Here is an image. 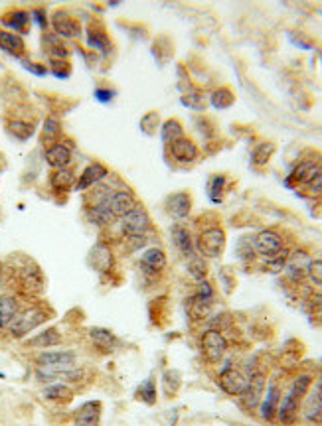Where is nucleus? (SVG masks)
<instances>
[{"instance_id":"obj_3","label":"nucleus","mask_w":322,"mask_h":426,"mask_svg":"<svg viewBox=\"0 0 322 426\" xmlns=\"http://www.w3.org/2000/svg\"><path fill=\"white\" fill-rule=\"evenodd\" d=\"M119 225H121V235H123L130 251L146 247L148 235L152 231V221L148 217V211L145 207L139 205L137 209H133L129 215H125L123 220L119 221Z\"/></svg>"},{"instance_id":"obj_48","label":"nucleus","mask_w":322,"mask_h":426,"mask_svg":"<svg viewBox=\"0 0 322 426\" xmlns=\"http://www.w3.org/2000/svg\"><path fill=\"white\" fill-rule=\"evenodd\" d=\"M22 65H24L28 71L36 73V75H46V73H48V69H46L44 65H32V62H22Z\"/></svg>"},{"instance_id":"obj_10","label":"nucleus","mask_w":322,"mask_h":426,"mask_svg":"<svg viewBox=\"0 0 322 426\" xmlns=\"http://www.w3.org/2000/svg\"><path fill=\"white\" fill-rule=\"evenodd\" d=\"M103 200L115 220H123L133 209L139 207V200L130 189H115V191H109Z\"/></svg>"},{"instance_id":"obj_20","label":"nucleus","mask_w":322,"mask_h":426,"mask_svg":"<svg viewBox=\"0 0 322 426\" xmlns=\"http://www.w3.org/2000/svg\"><path fill=\"white\" fill-rule=\"evenodd\" d=\"M89 340H91V344H93L97 351H101V353H113L121 347L119 338L107 328H91L89 330Z\"/></svg>"},{"instance_id":"obj_47","label":"nucleus","mask_w":322,"mask_h":426,"mask_svg":"<svg viewBox=\"0 0 322 426\" xmlns=\"http://www.w3.org/2000/svg\"><path fill=\"white\" fill-rule=\"evenodd\" d=\"M95 99L101 103H111L115 99V91L113 89H97Z\"/></svg>"},{"instance_id":"obj_8","label":"nucleus","mask_w":322,"mask_h":426,"mask_svg":"<svg viewBox=\"0 0 322 426\" xmlns=\"http://www.w3.org/2000/svg\"><path fill=\"white\" fill-rule=\"evenodd\" d=\"M46 320H48V312H44L40 306H30V308H26L18 314V318L10 324L8 330L14 338H24L30 331L36 330L38 326H42Z\"/></svg>"},{"instance_id":"obj_49","label":"nucleus","mask_w":322,"mask_h":426,"mask_svg":"<svg viewBox=\"0 0 322 426\" xmlns=\"http://www.w3.org/2000/svg\"><path fill=\"white\" fill-rule=\"evenodd\" d=\"M34 18L38 20V24H40L42 28H46V18H44V12H42V10H36V12H34Z\"/></svg>"},{"instance_id":"obj_16","label":"nucleus","mask_w":322,"mask_h":426,"mask_svg":"<svg viewBox=\"0 0 322 426\" xmlns=\"http://www.w3.org/2000/svg\"><path fill=\"white\" fill-rule=\"evenodd\" d=\"M168 150H170V156L174 158L180 164H194L198 158H200V148L198 144L188 139V137H182L172 144H168Z\"/></svg>"},{"instance_id":"obj_32","label":"nucleus","mask_w":322,"mask_h":426,"mask_svg":"<svg viewBox=\"0 0 322 426\" xmlns=\"http://www.w3.org/2000/svg\"><path fill=\"white\" fill-rule=\"evenodd\" d=\"M211 306H214V302L202 300L200 296L194 294L192 298L188 300V316L192 318L194 322H204L211 314Z\"/></svg>"},{"instance_id":"obj_36","label":"nucleus","mask_w":322,"mask_h":426,"mask_svg":"<svg viewBox=\"0 0 322 426\" xmlns=\"http://www.w3.org/2000/svg\"><path fill=\"white\" fill-rule=\"evenodd\" d=\"M135 394H137L139 401H143V403L148 405V407L157 405V381H154V377L145 379V381L139 385V389L135 391Z\"/></svg>"},{"instance_id":"obj_12","label":"nucleus","mask_w":322,"mask_h":426,"mask_svg":"<svg viewBox=\"0 0 322 426\" xmlns=\"http://www.w3.org/2000/svg\"><path fill=\"white\" fill-rule=\"evenodd\" d=\"M322 162L319 160H301L292 170H290L289 178L285 180V184L289 186V188H306L314 178H317V174L321 170Z\"/></svg>"},{"instance_id":"obj_50","label":"nucleus","mask_w":322,"mask_h":426,"mask_svg":"<svg viewBox=\"0 0 322 426\" xmlns=\"http://www.w3.org/2000/svg\"><path fill=\"white\" fill-rule=\"evenodd\" d=\"M317 391L322 394V373L319 375V379H317Z\"/></svg>"},{"instance_id":"obj_41","label":"nucleus","mask_w":322,"mask_h":426,"mask_svg":"<svg viewBox=\"0 0 322 426\" xmlns=\"http://www.w3.org/2000/svg\"><path fill=\"white\" fill-rule=\"evenodd\" d=\"M159 128H161V117H159V113H146L145 117L141 119V130L145 132L146 137L157 134Z\"/></svg>"},{"instance_id":"obj_23","label":"nucleus","mask_w":322,"mask_h":426,"mask_svg":"<svg viewBox=\"0 0 322 426\" xmlns=\"http://www.w3.org/2000/svg\"><path fill=\"white\" fill-rule=\"evenodd\" d=\"M301 414L306 423L322 426V394L319 391L306 394L303 407H301Z\"/></svg>"},{"instance_id":"obj_7","label":"nucleus","mask_w":322,"mask_h":426,"mask_svg":"<svg viewBox=\"0 0 322 426\" xmlns=\"http://www.w3.org/2000/svg\"><path fill=\"white\" fill-rule=\"evenodd\" d=\"M249 375L235 365H226L218 375V387L229 397H242L247 389Z\"/></svg>"},{"instance_id":"obj_30","label":"nucleus","mask_w":322,"mask_h":426,"mask_svg":"<svg viewBox=\"0 0 322 426\" xmlns=\"http://www.w3.org/2000/svg\"><path fill=\"white\" fill-rule=\"evenodd\" d=\"M44 399L54 401V403H69L73 399V389L67 383L56 381L44 389Z\"/></svg>"},{"instance_id":"obj_6","label":"nucleus","mask_w":322,"mask_h":426,"mask_svg":"<svg viewBox=\"0 0 322 426\" xmlns=\"http://www.w3.org/2000/svg\"><path fill=\"white\" fill-rule=\"evenodd\" d=\"M227 347H229V344H227L226 335L220 330L209 328V330L202 331V335H200V353H202L206 363L218 365V363L224 362Z\"/></svg>"},{"instance_id":"obj_14","label":"nucleus","mask_w":322,"mask_h":426,"mask_svg":"<svg viewBox=\"0 0 322 426\" xmlns=\"http://www.w3.org/2000/svg\"><path fill=\"white\" fill-rule=\"evenodd\" d=\"M170 235H172V245L176 247V251L186 259L190 261L194 259L198 252H196V241H194L192 233L182 225V223H174L170 227Z\"/></svg>"},{"instance_id":"obj_38","label":"nucleus","mask_w":322,"mask_h":426,"mask_svg":"<svg viewBox=\"0 0 322 426\" xmlns=\"http://www.w3.org/2000/svg\"><path fill=\"white\" fill-rule=\"evenodd\" d=\"M161 134L162 141L166 142V144H172V142L178 141V139L186 137V134H184V126L180 125V121H176V119L166 121V123L161 126Z\"/></svg>"},{"instance_id":"obj_13","label":"nucleus","mask_w":322,"mask_h":426,"mask_svg":"<svg viewBox=\"0 0 322 426\" xmlns=\"http://www.w3.org/2000/svg\"><path fill=\"white\" fill-rule=\"evenodd\" d=\"M87 263H89V267L93 268L95 272H101V274L113 272L115 265H117L113 249L107 243H103V241H99V243H95L91 247V251L87 255Z\"/></svg>"},{"instance_id":"obj_35","label":"nucleus","mask_w":322,"mask_h":426,"mask_svg":"<svg viewBox=\"0 0 322 426\" xmlns=\"http://www.w3.org/2000/svg\"><path fill=\"white\" fill-rule=\"evenodd\" d=\"M182 387V373L178 369H166L162 375V389L166 397H176Z\"/></svg>"},{"instance_id":"obj_29","label":"nucleus","mask_w":322,"mask_h":426,"mask_svg":"<svg viewBox=\"0 0 322 426\" xmlns=\"http://www.w3.org/2000/svg\"><path fill=\"white\" fill-rule=\"evenodd\" d=\"M62 342V333L56 330V328H49V330L40 331L38 335H34L32 340H28V347L34 349H46V347H56L60 346Z\"/></svg>"},{"instance_id":"obj_26","label":"nucleus","mask_w":322,"mask_h":426,"mask_svg":"<svg viewBox=\"0 0 322 426\" xmlns=\"http://www.w3.org/2000/svg\"><path fill=\"white\" fill-rule=\"evenodd\" d=\"M0 49L10 54L12 58H22L26 46H24V40L18 34L0 28Z\"/></svg>"},{"instance_id":"obj_21","label":"nucleus","mask_w":322,"mask_h":426,"mask_svg":"<svg viewBox=\"0 0 322 426\" xmlns=\"http://www.w3.org/2000/svg\"><path fill=\"white\" fill-rule=\"evenodd\" d=\"M107 176H109V170H107L105 164H101V162H91L80 176V180H78V184H76V189L85 191V189L93 188V186H97L99 182H103Z\"/></svg>"},{"instance_id":"obj_9","label":"nucleus","mask_w":322,"mask_h":426,"mask_svg":"<svg viewBox=\"0 0 322 426\" xmlns=\"http://www.w3.org/2000/svg\"><path fill=\"white\" fill-rule=\"evenodd\" d=\"M139 267H141V272L145 274L146 279H152V281L161 279L166 267H168V257L161 247H146L143 255H141V259H139Z\"/></svg>"},{"instance_id":"obj_39","label":"nucleus","mask_w":322,"mask_h":426,"mask_svg":"<svg viewBox=\"0 0 322 426\" xmlns=\"http://www.w3.org/2000/svg\"><path fill=\"white\" fill-rule=\"evenodd\" d=\"M273 154H275L273 142H261L257 148L253 150V154H251V162H253L255 166H267Z\"/></svg>"},{"instance_id":"obj_17","label":"nucleus","mask_w":322,"mask_h":426,"mask_svg":"<svg viewBox=\"0 0 322 426\" xmlns=\"http://www.w3.org/2000/svg\"><path fill=\"white\" fill-rule=\"evenodd\" d=\"M166 211L174 221H184L192 211V196L188 191L170 193L166 200Z\"/></svg>"},{"instance_id":"obj_4","label":"nucleus","mask_w":322,"mask_h":426,"mask_svg":"<svg viewBox=\"0 0 322 426\" xmlns=\"http://www.w3.org/2000/svg\"><path fill=\"white\" fill-rule=\"evenodd\" d=\"M253 243V251L259 255L261 259H265L271 265H279L285 267L287 259H289V251L285 249V241L283 235L275 229H263L257 235L251 239Z\"/></svg>"},{"instance_id":"obj_45","label":"nucleus","mask_w":322,"mask_h":426,"mask_svg":"<svg viewBox=\"0 0 322 426\" xmlns=\"http://www.w3.org/2000/svg\"><path fill=\"white\" fill-rule=\"evenodd\" d=\"M51 65H54L51 73L60 79H65L69 75V71H71V69H69V63L65 62V60H51Z\"/></svg>"},{"instance_id":"obj_27","label":"nucleus","mask_w":322,"mask_h":426,"mask_svg":"<svg viewBox=\"0 0 322 426\" xmlns=\"http://www.w3.org/2000/svg\"><path fill=\"white\" fill-rule=\"evenodd\" d=\"M2 26L10 28L12 32L28 34L30 30V14L26 10H12L2 16Z\"/></svg>"},{"instance_id":"obj_11","label":"nucleus","mask_w":322,"mask_h":426,"mask_svg":"<svg viewBox=\"0 0 322 426\" xmlns=\"http://www.w3.org/2000/svg\"><path fill=\"white\" fill-rule=\"evenodd\" d=\"M265 391H267V377L263 371H251L249 373V383H247V389L245 393L240 397L243 403V407L247 410H255L259 409L263 397H265Z\"/></svg>"},{"instance_id":"obj_33","label":"nucleus","mask_w":322,"mask_h":426,"mask_svg":"<svg viewBox=\"0 0 322 426\" xmlns=\"http://www.w3.org/2000/svg\"><path fill=\"white\" fill-rule=\"evenodd\" d=\"M226 191H227V178L226 176L218 174V176H214V178L209 180L208 196L214 204H222V202H224V198H226Z\"/></svg>"},{"instance_id":"obj_1","label":"nucleus","mask_w":322,"mask_h":426,"mask_svg":"<svg viewBox=\"0 0 322 426\" xmlns=\"http://www.w3.org/2000/svg\"><path fill=\"white\" fill-rule=\"evenodd\" d=\"M312 381L314 379L310 375H299V377L292 381L290 389L283 394L281 399V405H279V412H277V421L283 426L295 425L299 421V414H301V407H303V401L305 397L310 393V387H312Z\"/></svg>"},{"instance_id":"obj_18","label":"nucleus","mask_w":322,"mask_h":426,"mask_svg":"<svg viewBox=\"0 0 322 426\" xmlns=\"http://www.w3.org/2000/svg\"><path fill=\"white\" fill-rule=\"evenodd\" d=\"M281 399H283V391L277 383H271L265 391V397L259 405V412H261V418L267 421V423H273L277 418V412H279V405H281Z\"/></svg>"},{"instance_id":"obj_37","label":"nucleus","mask_w":322,"mask_h":426,"mask_svg":"<svg viewBox=\"0 0 322 426\" xmlns=\"http://www.w3.org/2000/svg\"><path fill=\"white\" fill-rule=\"evenodd\" d=\"M233 101H235V95H233V91L229 87H220V89H216L214 93L209 95V103L220 110L231 107Z\"/></svg>"},{"instance_id":"obj_25","label":"nucleus","mask_w":322,"mask_h":426,"mask_svg":"<svg viewBox=\"0 0 322 426\" xmlns=\"http://www.w3.org/2000/svg\"><path fill=\"white\" fill-rule=\"evenodd\" d=\"M46 162L54 170H65L71 162V148L67 144L56 142L46 150Z\"/></svg>"},{"instance_id":"obj_46","label":"nucleus","mask_w":322,"mask_h":426,"mask_svg":"<svg viewBox=\"0 0 322 426\" xmlns=\"http://www.w3.org/2000/svg\"><path fill=\"white\" fill-rule=\"evenodd\" d=\"M306 191L310 193V196H322V166L319 174H317V178L306 186Z\"/></svg>"},{"instance_id":"obj_31","label":"nucleus","mask_w":322,"mask_h":426,"mask_svg":"<svg viewBox=\"0 0 322 426\" xmlns=\"http://www.w3.org/2000/svg\"><path fill=\"white\" fill-rule=\"evenodd\" d=\"M42 46L51 56V60H65L69 56V49L64 46V42L54 34V32H48L44 34L42 38Z\"/></svg>"},{"instance_id":"obj_44","label":"nucleus","mask_w":322,"mask_h":426,"mask_svg":"<svg viewBox=\"0 0 322 426\" xmlns=\"http://www.w3.org/2000/svg\"><path fill=\"white\" fill-rule=\"evenodd\" d=\"M8 130H10V134H14V137L20 139V141H26V139L32 137L34 126L26 125V123H22V121H12V123H8Z\"/></svg>"},{"instance_id":"obj_15","label":"nucleus","mask_w":322,"mask_h":426,"mask_svg":"<svg viewBox=\"0 0 322 426\" xmlns=\"http://www.w3.org/2000/svg\"><path fill=\"white\" fill-rule=\"evenodd\" d=\"M18 283L26 290V292H40L44 286V276L40 272V267L28 259V265H20L16 267Z\"/></svg>"},{"instance_id":"obj_19","label":"nucleus","mask_w":322,"mask_h":426,"mask_svg":"<svg viewBox=\"0 0 322 426\" xmlns=\"http://www.w3.org/2000/svg\"><path fill=\"white\" fill-rule=\"evenodd\" d=\"M101 414H103L101 401H89L76 410L73 426H99L101 425Z\"/></svg>"},{"instance_id":"obj_5","label":"nucleus","mask_w":322,"mask_h":426,"mask_svg":"<svg viewBox=\"0 0 322 426\" xmlns=\"http://www.w3.org/2000/svg\"><path fill=\"white\" fill-rule=\"evenodd\" d=\"M226 231L220 225H209L206 229L200 231V235L196 237V252L204 259H220L226 251Z\"/></svg>"},{"instance_id":"obj_43","label":"nucleus","mask_w":322,"mask_h":426,"mask_svg":"<svg viewBox=\"0 0 322 426\" xmlns=\"http://www.w3.org/2000/svg\"><path fill=\"white\" fill-rule=\"evenodd\" d=\"M306 279L314 286L322 288V259H312L306 267Z\"/></svg>"},{"instance_id":"obj_2","label":"nucleus","mask_w":322,"mask_h":426,"mask_svg":"<svg viewBox=\"0 0 322 426\" xmlns=\"http://www.w3.org/2000/svg\"><path fill=\"white\" fill-rule=\"evenodd\" d=\"M73 369H78L73 351H44L36 357V375L40 381H62Z\"/></svg>"},{"instance_id":"obj_28","label":"nucleus","mask_w":322,"mask_h":426,"mask_svg":"<svg viewBox=\"0 0 322 426\" xmlns=\"http://www.w3.org/2000/svg\"><path fill=\"white\" fill-rule=\"evenodd\" d=\"M87 46L101 51V54H109L113 49V42L105 30H101L97 26H89L87 28Z\"/></svg>"},{"instance_id":"obj_40","label":"nucleus","mask_w":322,"mask_h":426,"mask_svg":"<svg viewBox=\"0 0 322 426\" xmlns=\"http://www.w3.org/2000/svg\"><path fill=\"white\" fill-rule=\"evenodd\" d=\"M58 137H60V121L54 119V117H48L46 123H44V128H42V141L51 146V142L56 144Z\"/></svg>"},{"instance_id":"obj_34","label":"nucleus","mask_w":322,"mask_h":426,"mask_svg":"<svg viewBox=\"0 0 322 426\" xmlns=\"http://www.w3.org/2000/svg\"><path fill=\"white\" fill-rule=\"evenodd\" d=\"M49 182H51V188L58 189V191H69V189L76 188V184H78L76 176L69 170H56V172L51 174Z\"/></svg>"},{"instance_id":"obj_22","label":"nucleus","mask_w":322,"mask_h":426,"mask_svg":"<svg viewBox=\"0 0 322 426\" xmlns=\"http://www.w3.org/2000/svg\"><path fill=\"white\" fill-rule=\"evenodd\" d=\"M51 26H54V34H56L58 38H67V40H71V38H80L81 24L76 20V18L64 14V12L54 14V18H51Z\"/></svg>"},{"instance_id":"obj_24","label":"nucleus","mask_w":322,"mask_h":426,"mask_svg":"<svg viewBox=\"0 0 322 426\" xmlns=\"http://www.w3.org/2000/svg\"><path fill=\"white\" fill-rule=\"evenodd\" d=\"M20 312H22V306H20V300L14 294H2L0 296V328L8 330Z\"/></svg>"},{"instance_id":"obj_42","label":"nucleus","mask_w":322,"mask_h":426,"mask_svg":"<svg viewBox=\"0 0 322 426\" xmlns=\"http://www.w3.org/2000/svg\"><path fill=\"white\" fill-rule=\"evenodd\" d=\"M188 270H190V274H192L194 279H196V283L204 281V279H206V274H208L206 261H204L200 255H196L194 259H190V261H188Z\"/></svg>"}]
</instances>
